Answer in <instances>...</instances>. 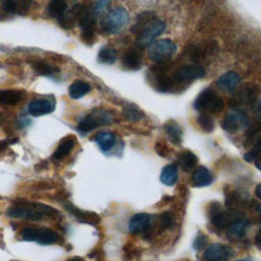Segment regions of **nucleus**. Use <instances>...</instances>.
Listing matches in <instances>:
<instances>
[{
  "instance_id": "f257e3e1",
  "label": "nucleus",
  "mask_w": 261,
  "mask_h": 261,
  "mask_svg": "<svg viewBox=\"0 0 261 261\" xmlns=\"http://www.w3.org/2000/svg\"><path fill=\"white\" fill-rule=\"evenodd\" d=\"M165 30V23L156 19L153 12L145 11L140 13L136 18V23L130 28V32L137 36L136 45L140 49H144Z\"/></svg>"
},
{
  "instance_id": "f03ea898",
  "label": "nucleus",
  "mask_w": 261,
  "mask_h": 261,
  "mask_svg": "<svg viewBox=\"0 0 261 261\" xmlns=\"http://www.w3.org/2000/svg\"><path fill=\"white\" fill-rule=\"evenodd\" d=\"M7 215L12 218L41 221L46 218H55L58 211L51 206L37 202H17L7 209Z\"/></svg>"
},
{
  "instance_id": "7ed1b4c3",
  "label": "nucleus",
  "mask_w": 261,
  "mask_h": 261,
  "mask_svg": "<svg viewBox=\"0 0 261 261\" xmlns=\"http://www.w3.org/2000/svg\"><path fill=\"white\" fill-rule=\"evenodd\" d=\"M75 20L82 29V38L84 42L92 44L95 39V24L97 15L91 6L77 4L72 8Z\"/></svg>"
},
{
  "instance_id": "20e7f679",
  "label": "nucleus",
  "mask_w": 261,
  "mask_h": 261,
  "mask_svg": "<svg viewBox=\"0 0 261 261\" xmlns=\"http://www.w3.org/2000/svg\"><path fill=\"white\" fill-rule=\"evenodd\" d=\"M176 51V45L169 39H161L149 47L148 56L156 64L167 63L173 57Z\"/></svg>"
},
{
  "instance_id": "39448f33",
  "label": "nucleus",
  "mask_w": 261,
  "mask_h": 261,
  "mask_svg": "<svg viewBox=\"0 0 261 261\" xmlns=\"http://www.w3.org/2000/svg\"><path fill=\"white\" fill-rule=\"evenodd\" d=\"M196 110L201 112L219 113L224 107L223 100L211 89H205L196 98L194 102Z\"/></svg>"
},
{
  "instance_id": "423d86ee",
  "label": "nucleus",
  "mask_w": 261,
  "mask_h": 261,
  "mask_svg": "<svg viewBox=\"0 0 261 261\" xmlns=\"http://www.w3.org/2000/svg\"><path fill=\"white\" fill-rule=\"evenodd\" d=\"M128 18V12L125 8L115 7L101 20V31L105 34H115L126 24Z\"/></svg>"
},
{
  "instance_id": "0eeeda50",
  "label": "nucleus",
  "mask_w": 261,
  "mask_h": 261,
  "mask_svg": "<svg viewBox=\"0 0 261 261\" xmlns=\"http://www.w3.org/2000/svg\"><path fill=\"white\" fill-rule=\"evenodd\" d=\"M112 119V115L108 111L103 109H96L93 112L86 115L79 122L76 129L79 133L86 135L99 126L111 123Z\"/></svg>"
},
{
  "instance_id": "6e6552de",
  "label": "nucleus",
  "mask_w": 261,
  "mask_h": 261,
  "mask_svg": "<svg viewBox=\"0 0 261 261\" xmlns=\"http://www.w3.org/2000/svg\"><path fill=\"white\" fill-rule=\"evenodd\" d=\"M23 241L35 242L40 245H51L57 242V233L49 227H24L19 231Z\"/></svg>"
},
{
  "instance_id": "1a4fd4ad",
  "label": "nucleus",
  "mask_w": 261,
  "mask_h": 261,
  "mask_svg": "<svg viewBox=\"0 0 261 261\" xmlns=\"http://www.w3.org/2000/svg\"><path fill=\"white\" fill-rule=\"evenodd\" d=\"M205 74H206V70L202 66L195 65V64H187L176 68L172 72L171 79L177 85V84L193 82L195 80L202 79L205 76Z\"/></svg>"
},
{
  "instance_id": "9d476101",
  "label": "nucleus",
  "mask_w": 261,
  "mask_h": 261,
  "mask_svg": "<svg viewBox=\"0 0 261 261\" xmlns=\"http://www.w3.org/2000/svg\"><path fill=\"white\" fill-rule=\"evenodd\" d=\"M257 89L253 85H245L239 89L228 100V106L236 108L241 105L253 106L257 101Z\"/></svg>"
},
{
  "instance_id": "9b49d317",
  "label": "nucleus",
  "mask_w": 261,
  "mask_h": 261,
  "mask_svg": "<svg viewBox=\"0 0 261 261\" xmlns=\"http://www.w3.org/2000/svg\"><path fill=\"white\" fill-rule=\"evenodd\" d=\"M242 218H243V214L236 209H229L226 211L217 210L214 213L210 214L211 223L219 229L227 228L231 223Z\"/></svg>"
},
{
  "instance_id": "f8f14e48",
  "label": "nucleus",
  "mask_w": 261,
  "mask_h": 261,
  "mask_svg": "<svg viewBox=\"0 0 261 261\" xmlns=\"http://www.w3.org/2000/svg\"><path fill=\"white\" fill-rule=\"evenodd\" d=\"M247 123L248 118L244 111H232L223 116L221 120V127L229 134H234Z\"/></svg>"
},
{
  "instance_id": "ddd939ff",
  "label": "nucleus",
  "mask_w": 261,
  "mask_h": 261,
  "mask_svg": "<svg viewBox=\"0 0 261 261\" xmlns=\"http://www.w3.org/2000/svg\"><path fill=\"white\" fill-rule=\"evenodd\" d=\"M232 251L229 247L222 244H212L204 252L203 258L206 261H227Z\"/></svg>"
},
{
  "instance_id": "4468645a",
  "label": "nucleus",
  "mask_w": 261,
  "mask_h": 261,
  "mask_svg": "<svg viewBox=\"0 0 261 261\" xmlns=\"http://www.w3.org/2000/svg\"><path fill=\"white\" fill-rule=\"evenodd\" d=\"M151 218L147 213H137L132 216L128 223V230L134 233H146L150 228Z\"/></svg>"
},
{
  "instance_id": "2eb2a0df",
  "label": "nucleus",
  "mask_w": 261,
  "mask_h": 261,
  "mask_svg": "<svg viewBox=\"0 0 261 261\" xmlns=\"http://www.w3.org/2000/svg\"><path fill=\"white\" fill-rule=\"evenodd\" d=\"M55 108L54 101L51 99H36L33 100L29 106L28 111L33 116H41L51 113Z\"/></svg>"
},
{
  "instance_id": "dca6fc26",
  "label": "nucleus",
  "mask_w": 261,
  "mask_h": 261,
  "mask_svg": "<svg viewBox=\"0 0 261 261\" xmlns=\"http://www.w3.org/2000/svg\"><path fill=\"white\" fill-rule=\"evenodd\" d=\"M64 207L72 214L75 216V218H77L81 222H85V223H89L92 225H96L100 222V217L98 214H96L95 212L92 211H84L81 210L76 207H74L71 203H64Z\"/></svg>"
},
{
  "instance_id": "f3484780",
  "label": "nucleus",
  "mask_w": 261,
  "mask_h": 261,
  "mask_svg": "<svg viewBox=\"0 0 261 261\" xmlns=\"http://www.w3.org/2000/svg\"><path fill=\"white\" fill-rule=\"evenodd\" d=\"M240 83V75L234 71H228L219 76L216 85L224 92H233Z\"/></svg>"
},
{
  "instance_id": "a211bd4d",
  "label": "nucleus",
  "mask_w": 261,
  "mask_h": 261,
  "mask_svg": "<svg viewBox=\"0 0 261 261\" xmlns=\"http://www.w3.org/2000/svg\"><path fill=\"white\" fill-rule=\"evenodd\" d=\"M32 2L33 0H5L3 8L9 13L23 15L30 10Z\"/></svg>"
},
{
  "instance_id": "6ab92c4d",
  "label": "nucleus",
  "mask_w": 261,
  "mask_h": 261,
  "mask_svg": "<svg viewBox=\"0 0 261 261\" xmlns=\"http://www.w3.org/2000/svg\"><path fill=\"white\" fill-rule=\"evenodd\" d=\"M164 133L167 136L168 140L174 144V145H179L182 140V129L180 125L173 120L167 121L164 126H163Z\"/></svg>"
},
{
  "instance_id": "aec40b11",
  "label": "nucleus",
  "mask_w": 261,
  "mask_h": 261,
  "mask_svg": "<svg viewBox=\"0 0 261 261\" xmlns=\"http://www.w3.org/2000/svg\"><path fill=\"white\" fill-rule=\"evenodd\" d=\"M122 64L125 68L129 70H138L142 66V59L140 53L130 48L124 52L122 56Z\"/></svg>"
},
{
  "instance_id": "412c9836",
  "label": "nucleus",
  "mask_w": 261,
  "mask_h": 261,
  "mask_svg": "<svg viewBox=\"0 0 261 261\" xmlns=\"http://www.w3.org/2000/svg\"><path fill=\"white\" fill-rule=\"evenodd\" d=\"M212 180H213V177H212L210 171L203 166L197 167L195 169V171L193 172L192 181L195 187H198V188L206 187V186L210 185L212 182Z\"/></svg>"
},
{
  "instance_id": "4be33fe9",
  "label": "nucleus",
  "mask_w": 261,
  "mask_h": 261,
  "mask_svg": "<svg viewBox=\"0 0 261 261\" xmlns=\"http://www.w3.org/2000/svg\"><path fill=\"white\" fill-rule=\"evenodd\" d=\"M94 140L98 144L99 148L104 152L112 149L115 144V136L110 132H100L96 134Z\"/></svg>"
},
{
  "instance_id": "5701e85b",
  "label": "nucleus",
  "mask_w": 261,
  "mask_h": 261,
  "mask_svg": "<svg viewBox=\"0 0 261 261\" xmlns=\"http://www.w3.org/2000/svg\"><path fill=\"white\" fill-rule=\"evenodd\" d=\"M91 91V86L84 81H74L68 88V93L71 99L77 100L84 97Z\"/></svg>"
},
{
  "instance_id": "b1692460",
  "label": "nucleus",
  "mask_w": 261,
  "mask_h": 261,
  "mask_svg": "<svg viewBox=\"0 0 261 261\" xmlns=\"http://www.w3.org/2000/svg\"><path fill=\"white\" fill-rule=\"evenodd\" d=\"M247 226H248L247 221H245L243 219L237 220L227 227L226 236L230 240H239L245 234V232L247 230Z\"/></svg>"
},
{
  "instance_id": "393cba45",
  "label": "nucleus",
  "mask_w": 261,
  "mask_h": 261,
  "mask_svg": "<svg viewBox=\"0 0 261 261\" xmlns=\"http://www.w3.org/2000/svg\"><path fill=\"white\" fill-rule=\"evenodd\" d=\"M67 10V4L65 0H51L47 6L48 13L59 20L66 12Z\"/></svg>"
},
{
  "instance_id": "a878e982",
  "label": "nucleus",
  "mask_w": 261,
  "mask_h": 261,
  "mask_svg": "<svg viewBox=\"0 0 261 261\" xmlns=\"http://www.w3.org/2000/svg\"><path fill=\"white\" fill-rule=\"evenodd\" d=\"M177 178V171L176 166L174 164L165 165L160 174V180L165 186H173Z\"/></svg>"
},
{
  "instance_id": "bb28decb",
  "label": "nucleus",
  "mask_w": 261,
  "mask_h": 261,
  "mask_svg": "<svg viewBox=\"0 0 261 261\" xmlns=\"http://www.w3.org/2000/svg\"><path fill=\"white\" fill-rule=\"evenodd\" d=\"M22 98L19 91L16 90H0V104L14 105L17 104Z\"/></svg>"
},
{
  "instance_id": "cd10ccee",
  "label": "nucleus",
  "mask_w": 261,
  "mask_h": 261,
  "mask_svg": "<svg viewBox=\"0 0 261 261\" xmlns=\"http://www.w3.org/2000/svg\"><path fill=\"white\" fill-rule=\"evenodd\" d=\"M74 146V141L71 139H64L55 149L52 158L54 160H60L63 157H65L67 154L70 153V151L72 150Z\"/></svg>"
},
{
  "instance_id": "c85d7f7f",
  "label": "nucleus",
  "mask_w": 261,
  "mask_h": 261,
  "mask_svg": "<svg viewBox=\"0 0 261 261\" xmlns=\"http://www.w3.org/2000/svg\"><path fill=\"white\" fill-rule=\"evenodd\" d=\"M197 162H198L197 156L191 151L182 152L178 160L180 168L186 172H189L197 164Z\"/></svg>"
},
{
  "instance_id": "c756f323",
  "label": "nucleus",
  "mask_w": 261,
  "mask_h": 261,
  "mask_svg": "<svg viewBox=\"0 0 261 261\" xmlns=\"http://www.w3.org/2000/svg\"><path fill=\"white\" fill-rule=\"evenodd\" d=\"M32 67L35 69V71L37 73L42 74V75H52L54 73H57V71L59 70L57 67H55L45 61H42V60L34 61L32 63Z\"/></svg>"
},
{
  "instance_id": "7c9ffc66",
  "label": "nucleus",
  "mask_w": 261,
  "mask_h": 261,
  "mask_svg": "<svg viewBox=\"0 0 261 261\" xmlns=\"http://www.w3.org/2000/svg\"><path fill=\"white\" fill-rule=\"evenodd\" d=\"M116 58H117L116 52L113 49L108 47L101 48L98 54L99 62L104 64H113L116 61Z\"/></svg>"
},
{
  "instance_id": "2f4dec72",
  "label": "nucleus",
  "mask_w": 261,
  "mask_h": 261,
  "mask_svg": "<svg viewBox=\"0 0 261 261\" xmlns=\"http://www.w3.org/2000/svg\"><path fill=\"white\" fill-rule=\"evenodd\" d=\"M197 122L205 133H211L214 129V119L206 112H201L198 115Z\"/></svg>"
},
{
  "instance_id": "473e14b6",
  "label": "nucleus",
  "mask_w": 261,
  "mask_h": 261,
  "mask_svg": "<svg viewBox=\"0 0 261 261\" xmlns=\"http://www.w3.org/2000/svg\"><path fill=\"white\" fill-rule=\"evenodd\" d=\"M259 154H261V137H259L255 144H254V147L252 150H250L249 152H247L245 155H244V158L246 161H252L253 159H255Z\"/></svg>"
},
{
  "instance_id": "72a5a7b5",
  "label": "nucleus",
  "mask_w": 261,
  "mask_h": 261,
  "mask_svg": "<svg viewBox=\"0 0 261 261\" xmlns=\"http://www.w3.org/2000/svg\"><path fill=\"white\" fill-rule=\"evenodd\" d=\"M172 222H173V216L168 211H164L159 217V223L162 229L169 228L172 225Z\"/></svg>"
},
{
  "instance_id": "f704fd0d",
  "label": "nucleus",
  "mask_w": 261,
  "mask_h": 261,
  "mask_svg": "<svg viewBox=\"0 0 261 261\" xmlns=\"http://www.w3.org/2000/svg\"><path fill=\"white\" fill-rule=\"evenodd\" d=\"M260 132H261V118H255L249 125L248 133H247V140L253 138Z\"/></svg>"
},
{
  "instance_id": "c9c22d12",
  "label": "nucleus",
  "mask_w": 261,
  "mask_h": 261,
  "mask_svg": "<svg viewBox=\"0 0 261 261\" xmlns=\"http://www.w3.org/2000/svg\"><path fill=\"white\" fill-rule=\"evenodd\" d=\"M109 4H110V0H95L91 7L96 13V15H98L100 13H103L108 8Z\"/></svg>"
},
{
  "instance_id": "e433bc0d",
  "label": "nucleus",
  "mask_w": 261,
  "mask_h": 261,
  "mask_svg": "<svg viewBox=\"0 0 261 261\" xmlns=\"http://www.w3.org/2000/svg\"><path fill=\"white\" fill-rule=\"evenodd\" d=\"M123 115H124L125 118L128 119L129 121H137V120H139V119L143 116L142 113H141L138 109H136V108H134V107H127V108H125V109L123 110Z\"/></svg>"
},
{
  "instance_id": "4c0bfd02",
  "label": "nucleus",
  "mask_w": 261,
  "mask_h": 261,
  "mask_svg": "<svg viewBox=\"0 0 261 261\" xmlns=\"http://www.w3.org/2000/svg\"><path fill=\"white\" fill-rule=\"evenodd\" d=\"M207 242H208L207 237H206L205 234L200 233V234H198V236L196 237V239L194 240V242H193V248H194L196 251H200V250H202V249L206 246Z\"/></svg>"
},
{
  "instance_id": "58836bf2",
  "label": "nucleus",
  "mask_w": 261,
  "mask_h": 261,
  "mask_svg": "<svg viewBox=\"0 0 261 261\" xmlns=\"http://www.w3.org/2000/svg\"><path fill=\"white\" fill-rule=\"evenodd\" d=\"M254 242H255V245H256L258 248L261 249V228L257 231V233H256V236H255Z\"/></svg>"
},
{
  "instance_id": "ea45409f",
  "label": "nucleus",
  "mask_w": 261,
  "mask_h": 261,
  "mask_svg": "<svg viewBox=\"0 0 261 261\" xmlns=\"http://www.w3.org/2000/svg\"><path fill=\"white\" fill-rule=\"evenodd\" d=\"M255 166L261 170V154H259L256 158H255Z\"/></svg>"
},
{
  "instance_id": "a19ab883",
  "label": "nucleus",
  "mask_w": 261,
  "mask_h": 261,
  "mask_svg": "<svg viewBox=\"0 0 261 261\" xmlns=\"http://www.w3.org/2000/svg\"><path fill=\"white\" fill-rule=\"evenodd\" d=\"M255 195H256L257 198L261 199V182L256 187V189H255Z\"/></svg>"
},
{
  "instance_id": "79ce46f5",
  "label": "nucleus",
  "mask_w": 261,
  "mask_h": 261,
  "mask_svg": "<svg viewBox=\"0 0 261 261\" xmlns=\"http://www.w3.org/2000/svg\"><path fill=\"white\" fill-rule=\"evenodd\" d=\"M9 144V142L8 141H2L1 143H0V153L7 147V145Z\"/></svg>"
},
{
  "instance_id": "37998d69",
  "label": "nucleus",
  "mask_w": 261,
  "mask_h": 261,
  "mask_svg": "<svg viewBox=\"0 0 261 261\" xmlns=\"http://www.w3.org/2000/svg\"><path fill=\"white\" fill-rule=\"evenodd\" d=\"M67 261H84V260L82 258H80V257H73V258L68 259Z\"/></svg>"
},
{
  "instance_id": "c03bdc74",
  "label": "nucleus",
  "mask_w": 261,
  "mask_h": 261,
  "mask_svg": "<svg viewBox=\"0 0 261 261\" xmlns=\"http://www.w3.org/2000/svg\"><path fill=\"white\" fill-rule=\"evenodd\" d=\"M257 212H258V214L261 216V205L257 207Z\"/></svg>"
},
{
  "instance_id": "a18cd8bd",
  "label": "nucleus",
  "mask_w": 261,
  "mask_h": 261,
  "mask_svg": "<svg viewBox=\"0 0 261 261\" xmlns=\"http://www.w3.org/2000/svg\"><path fill=\"white\" fill-rule=\"evenodd\" d=\"M236 261H252V260L248 259V258H244V259H239V260H236Z\"/></svg>"
}]
</instances>
